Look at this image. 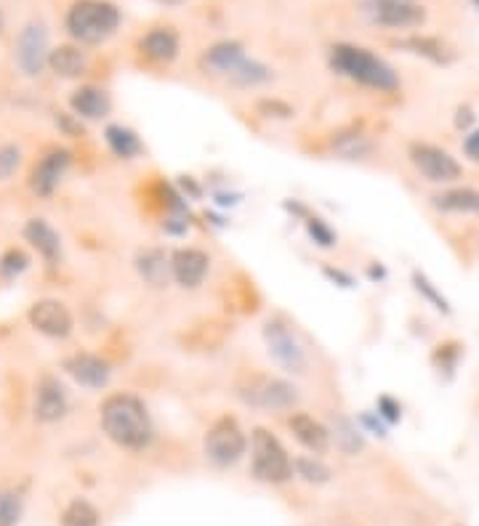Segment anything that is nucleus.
I'll return each mask as SVG.
<instances>
[{"label":"nucleus","instance_id":"obj_1","mask_svg":"<svg viewBox=\"0 0 479 526\" xmlns=\"http://www.w3.org/2000/svg\"><path fill=\"white\" fill-rule=\"evenodd\" d=\"M98 425L125 452H146L157 436L149 404L133 391H109L98 404Z\"/></svg>","mask_w":479,"mask_h":526},{"label":"nucleus","instance_id":"obj_2","mask_svg":"<svg viewBox=\"0 0 479 526\" xmlns=\"http://www.w3.org/2000/svg\"><path fill=\"white\" fill-rule=\"evenodd\" d=\"M327 66L338 77L375 93H397L402 85L399 72L383 56L357 43H333L327 50Z\"/></svg>","mask_w":479,"mask_h":526},{"label":"nucleus","instance_id":"obj_3","mask_svg":"<svg viewBox=\"0 0 479 526\" xmlns=\"http://www.w3.org/2000/svg\"><path fill=\"white\" fill-rule=\"evenodd\" d=\"M122 24V11L112 0H75L64 13V29L77 45H101Z\"/></svg>","mask_w":479,"mask_h":526},{"label":"nucleus","instance_id":"obj_4","mask_svg":"<svg viewBox=\"0 0 479 526\" xmlns=\"http://www.w3.org/2000/svg\"><path fill=\"white\" fill-rule=\"evenodd\" d=\"M234 396L253 409L263 412H293L301 401L298 385L290 377L269 375V372H250L234 385Z\"/></svg>","mask_w":479,"mask_h":526},{"label":"nucleus","instance_id":"obj_5","mask_svg":"<svg viewBox=\"0 0 479 526\" xmlns=\"http://www.w3.org/2000/svg\"><path fill=\"white\" fill-rule=\"evenodd\" d=\"M250 449V476L261 483H287L293 478V457L279 441V436L263 425L253 428L247 436Z\"/></svg>","mask_w":479,"mask_h":526},{"label":"nucleus","instance_id":"obj_6","mask_svg":"<svg viewBox=\"0 0 479 526\" xmlns=\"http://www.w3.org/2000/svg\"><path fill=\"white\" fill-rule=\"evenodd\" d=\"M261 340L266 345L269 359L290 377H301L309 372V351L298 332L282 319V316H269L261 324Z\"/></svg>","mask_w":479,"mask_h":526},{"label":"nucleus","instance_id":"obj_7","mask_svg":"<svg viewBox=\"0 0 479 526\" xmlns=\"http://www.w3.org/2000/svg\"><path fill=\"white\" fill-rule=\"evenodd\" d=\"M202 454L213 468H234L247 454V433L234 414H218L202 436Z\"/></svg>","mask_w":479,"mask_h":526},{"label":"nucleus","instance_id":"obj_8","mask_svg":"<svg viewBox=\"0 0 479 526\" xmlns=\"http://www.w3.org/2000/svg\"><path fill=\"white\" fill-rule=\"evenodd\" d=\"M407 159L415 167V173L434 183V186H450L463 178V165L458 157H452L444 146L431 141H410L407 143Z\"/></svg>","mask_w":479,"mask_h":526},{"label":"nucleus","instance_id":"obj_9","mask_svg":"<svg viewBox=\"0 0 479 526\" xmlns=\"http://www.w3.org/2000/svg\"><path fill=\"white\" fill-rule=\"evenodd\" d=\"M48 53H51V32L43 19H29L16 40H13V64L16 69L35 80L48 69Z\"/></svg>","mask_w":479,"mask_h":526},{"label":"nucleus","instance_id":"obj_10","mask_svg":"<svg viewBox=\"0 0 479 526\" xmlns=\"http://www.w3.org/2000/svg\"><path fill=\"white\" fill-rule=\"evenodd\" d=\"M72 162H75V154L67 146L53 143V146L43 149V154L35 159V165L29 170V178H27L29 191L37 199H51L59 191V186L64 183V178L69 175Z\"/></svg>","mask_w":479,"mask_h":526},{"label":"nucleus","instance_id":"obj_11","mask_svg":"<svg viewBox=\"0 0 479 526\" xmlns=\"http://www.w3.org/2000/svg\"><path fill=\"white\" fill-rule=\"evenodd\" d=\"M72 409V398L67 385L61 383L59 375L43 372L35 383V396H32V417L40 425H53L64 420Z\"/></svg>","mask_w":479,"mask_h":526},{"label":"nucleus","instance_id":"obj_12","mask_svg":"<svg viewBox=\"0 0 479 526\" xmlns=\"http://www.w3.org/2000/svg\"><path fill=\"white\" fill-rule=\"evenodd\" d=\"M27 321L48 340H67L75 332V313L59 298H37L27 308Z\"/></svg>","mask_w":479,"mask_h":526},{"label":"nucleus","instance_id":"obj_13","mask_svg":"<svg viewBox=\"0 0 479 526\" xmlns=\"http://www.w3.org/2000/svg\"><path fill=\"white\" fill-rule=\"evenodd\" d=\"M362 13L386 29H415L426 21V8L415 0H365Z\"/></svg>","mask_w":479,"mask_h":526},{"label":"nucleus","instance_id":"obj_14","mask_svg":"<svg viewBox=\"0 0 479 526\" xmlns=\"http://www.w3.org/2000/svg\"><path fill=\"white\" fill-rule=\"evenodd\" d=\"M168 263H170L173 284H178L181 290H197L205 284L213 258L208 250H202L197 244H181L168 252Z\"/></svg>","mask_w":479,"mask_h":526},{"label":"nucleus","instance_id":"obj_15","mask_svg":"<svg viewBox=\"0 0 479 526\" xmlns=\"http://www.w3.org/2000/svg\"><path fill=\"white\" fill-rule=\"evenodd\" d=\"M64 375L85 388V391H104L112 383V364L96 351H75L61 359Z\"/></svg>","mask_w":479,"mask_h":526},{"label":"nucleus","instance_id":"obj_16","mask_svg":"<svg viewBox=\"0 0 479 526\" xmlns=\"http://www.w3.org/2000/svg\"><path fill=\"white\" fill-rule=\"evenodd\" d=\"M21 236L40 255V260L48 268L61 266V260H64V242H61V234L45 218H40V215L27 218L24 226H21Z\"/></svg>","mask_w":479,"mask_h":526},{"label":"nucleus","instance_id":"obj_17","mask_svg":"<svg viewBox=\"0 0 479 526\" xmlns=\"http://www.w3.org/2000/svg\"><path fill=\"white\" fill-rule=\"evenodd\" d=\"M136 48H138V53H141L149 64H154V66H168V64H173V61L178 58V53H181V35H178V29L170 27V24H157V27L146 29V32L138 37Z\"/></svg>","mask_w":479,"mask_h":526},{"label":"nucleus","instance_id":"obj_18","mask_svg":"<svg viewBox=\"0 0 479 526\" xmlns=\"http://www.w3.org/2000/svg\"><path fill=\"white\" fill-rule=\"evenodd\" d=\"M287 430L290 436L309 452V454H325L333 444H330V430H327V422L314 417L311 412L306 409H293L287 414Z\"/></svg>","mask_w":479,"mask_h":526},{"label":"nucleus","instance_id":"obj_19","mask_svg":"<svg viewBox=\"0 0 479 526\" xmlns=\"http://www.w3.org/2000/svg\"><path fill=\"white\" fill-rule=\"evenodd\" d=\"M69 114L80 122H101L112 114V93L101 85L82 82L69 93Z\"/></svg>","mask_w":479,"mask_h":526},{"label":"nucleus","instance_id":"obj_20","mask_svg":"<svg viewBox=\"0 0 479 526\" xmlns=\"http://www.w3.org/2000/svg\"><path fill=\"white\" fill-rule=\"evenodd\" d=\"M245 56H247V53H245V45H242L240 40L226 37V40H216L213 45H208V48L202 50L200 66H202L205 74H210V77H224V80H226V77L237 69V64H240Z\"/></svg>","mask_w":479,"mask_h":526},{"label":"nucleus","instance_id":"obj_21","mask_svg":"<svg viewBox=\"0 0 479 526\" xmlns=\"http://www.w3.org/2000/svg\"><path fill=\"white\" fill-rule=\"evenodd\" d=\"M431 207L444 215H479V189L450 183L442 186V191H434L428 197Z\"/></svg>","mask_w":479,"mask_h":526},{"label":"nucleus","instance_id":"obj_22","mask_svg":"<svg viewBox=\"0 0 479 526\" xmlns=\"http://www.w3.org/2000/svg\"><path fill=\"white\" fill-rule=\"evenodd\" d=\"M133 268L138 274V279L154 290H162L170 284V263H168V252L157 244L152 247H141L133 258Z\"/></svg>","mask_w":479,"mask_h":526},{"label":"nucleus","instance_id":"obj_23","mask_svg":"<svg viewBox=\"0 0 479 526\" xmlns=\"http://www.w3.org/2000/svg\"><path fill=\"white\" fill-rule=\"evenodd\" d=\"M48 72L59 80H80L88 72V53L77 43H61L48 53Z\"/></svg>","mask_w":479,"mask_h":526},{"label":"nucleus","instance_id":"obj_24","mask_svg":"<svg viewBox=\"0 0 479 526\" xmlns=\"http://www.w3.org/2000/svg\"><path fill=\"white\" fill-rule=\"evenodd\" d=\"M104 143L112 151V157H117L122 162L138 159L146 151V143L141 141L138 130H133L125 122H106L104 125Z\"/></svg>","mask_w":479,"mask_h":526},{"label":"nucleus","instance_id":"obj_25","mask_svg":"<svg viewBox=\"0 0 479 526\" xmlns=\"http://www.w3.org/2000/svg\"><path fill=\"white\" fill-rule=\"evenodd\" d=\"M274 80V69L253 56H245L237 69L226 77V82L237 90H255V88H263Z\"/></svg>","mask_w":479,"mask_h":526},{"label":"nucleus","instance_id":"obj_26","mask_svg":"<svg viewBox=\"0 0 479 526\" xmlns=\"http://www.w3.org/2000/svg\"><path fill=\"white\" fill-rule=\"evenodd\" d=\"M327 430H330V444H335V449H341L343 454L354 457L365 449V433L359 430V425L351 417L333 414L327 420Z\"/></svg>","mask_w":479,"mask_h":526},{"label":"nucleus","instance_id":"obj_27","mask_svg":"<svg viewBox=\"0 0 479 526\" xmlns=\"http://www.w3.org/2000/svg\"><path fill=\"white\" fill-rule=\"evenodd\" d=\"M397 45H402L404 50L423 56L434 64H450L455 58V50L442 40V37H431V35H410L404 40H399Z\"/></svg>","mask_w":479,"mask_h":526},{"label":"nucleus","instance_id":"obj_28","mask_svg":"<svg viewBox=\"0 0 479 526\" xmlns=\"http://www.w3.org/2000/svg\"><path fill=\"white\" fill-rule=\"evenodd\" d=\"M293 476L306 481V483H314V486H322L330 481L333 470L330 465L319 457V454H295L293 457Z\"/></svg>","mask_w":479,"mask_h":526},{"label":"nucleus","instance_id":"obj_29","mask_svg":"<svg viewBox=\"0 0 479 526\" xmlns=\"http://www.w3.org/2000/svg\"><path fill=\"white\" fill-rule=\"evenodd\" d=\"M410 282H412V290L431 306V308H436L439 313H452V306H450V300H447V295L428 279V274L426 271H420V268H412V274H410Z\"/></svg>","mask_w":479,"mask_h":526},{"label":"nucleus","instance_id":"obj_30","mask_svg":"<svg viewBox=\"0 0 479 526\" xmlns=\"http://www.w3.org/2000/svg\"><path fill=\"white\" fill-rule=\"evenodd\" d=\"M101 515L93 502L85 497H75L59 515V526H98Z\"/></svg>","mask_w":479,"mask_h":526},{"label":"nucleus","instance_id":"obj_31","mask_svg":"<svg viewBox=\"0 0 479 526\" xmlns=\"http://www.w3.org/2000/svg\"><path fill=\"white\" fill-rule=\"evenodd\" d=\"M32 266V255L21 247V244H11L0 252V279L3 282H13L21 274H27Z\"/></svg>","mask_w":479,"mask_h":526},{"label":"nucleus","instance_id":"obj_32","mask_svg":"<svg viewBox=\"0 0 479 526\" xmlns=\"http://www.w3.org/2000/svg\"><path fill=\"white\" fill-rule=\"evenodd\" d=\"M460 359H463V343H458V340H442L431 351V364L444 377H452L455 375Z\"/></svg>","mask_w":479,"mask_h":526},{"label":"nucleus","instance_id":"obj_33","mask_svg":"<svg viewBox=\"0 0 479 526\" xmlns=\"http://www.w3.org/2000/svg\"><path fill=\"white\" fill-rule=\"evenodd\" d=\"M301 223H303V231H306V236H309V242H311L314 247H319V250H333V247L338 244L335 228H333L322 215L309 213Z\"/></svg>","mask_w":479,"mask_h":526},{"label":"nucleus","instance_id":"obj_34","mask_svg":"<svg viewBox=\"0 0 479 526\" xmlns=\"http://www.w3.org/2000/svg\"><path fill=\"white\" fill-rule=\"evenodd\" d=\"M333 149L341 154V157H349V159H359L367 154L370 143L367 138L359 133V130H341L333 135Z\"/></svg>","mask_w":479,"mask_h":526},{"label":"nucleus","instance_id":"obj_35","mask_svg":"<svg viewBox=\"0 0 479 526\" xmlns=\"http://www.w3.org/2000/svg\"><path fill=\"white\" fill-rule=\"evenodd\" d=\"M24 162V151L16 141H0V183L11 181Z\"/></svg>","mask_w":479,"mask_h":526},{"label":"nucleus","instance_id":"obj_36","mask_svg":"<svg viewBox=\"0 0 479 526\" xmlns=\"http://www.w3.org/2000/svg\"><path fill=\"white\" fill-rule=\"evenodd\" d=\"M255 112L266 120H290L295 117V106H290L287 101L282 98H274V96H266L255 104Z\"/></svg>","mask_w":479,"mask_h":526},{"label":"nucleus","instance_id":"obj_37","mask_svg":"<svg viewBox=\"0 0 479 526\" xmlns=\"http://www.w3.org/2000/svg\"><path fill=\"white\" fill-rule=\"evenodd\" d=\"M375 414L391 428V425H397V422L402 420V401L394 398L391 393H381V396L375 398Z\"/></svg>","mask_w":479,"mask_h":526},{"label":"nucleus","instance_id":"obj_38","mask_svg":"<svg viewBox=\"0 0 479 526\" xmlns=\"http://www.w3.org/2000/svg\"><path fill=\"white\" fill-rule=\"evenodd\" d=\"M21 518V497L19 491L0 494V526H16Z\"/></svg>","mask_w":479,"mask_h":526},{"label":"nucleus","instance_id":"obj_39","mask_svg":"<svg viewBox=\"0 0 479 526\" xmlns=\"http://www.w3.org/2000/svg\"><path fill=\"white\" fill-rule=\"evenodd\" d=\"M357 425H359V430L362 433H367V436H378V438H383L386 436V430H389V425L375 414V409H362L359 414H357V420H354Z\"/></svg>","mask_w":479,"mask_h":526},{"label":"nucleus","instance_id":"obj_40","mask_svg":"<svg viewBox=\"0 0 479 526\" xmlns=\"http://www.w3.org/2000/svg\"><path fill=\"white\" fill-rule=\"evenodd\" d=\"M460 149H463V157H466V159L479 162V122H476L471 130H466V133H463V143H460Z\"/></svg>","mask_w":479,"mask_h":526},{"label":"nucleus","instance_id":"obj_41","mask_svg":"<svg viewBox=\"0 0 479 526\" xmlns=\"http://www.w3.org/2000/svg\"><path fill=\"white\" fill-rule=\"evenodd\" d=\"M176 189L181 191L184 199H200V197H202V186H200L192 175H181L178 183H176Z\"/></svg>","mask_w":479,"mask_h":526},{"label":"nucleus","instance_id":"obj_42","mask_svg":"<svg viewBox=\"0 0 479 526\" xmlns=\"http://www.w3.org/2000/svg\"><path fill=\"white\" fill-rule=\"evenodd\" d=\"M322 274L338 287H354V276L349 271H341L338 266H322Z\"/></svg>","mask_w":479,"mask_h":526},{"label":"nucleus","instance_id":"obj_43","mask_svg":"<svg viewBox=\"0 0 479 526\" xmlns=\"http://www.w3.org/2000/svg\"><path fill=\"white\" fill-rule=\"evenodd\" d=\"M474 122H476V114H474V109H471L468 104L458 106V112H455V128L466 133V130H471V128H474Z\"/></svg>","mask_w":479,"mask_h":526},{"label":"nucleus","instance_id":"obj_44","mask_svg":"<svg viewBox=\"0 0 479 526\" xmlns=\"http://www.w3.org/2000/svg\"><path fill=\"white\" fill-rule=\"evenodd\" d=\"M213 199H216V205H218V207H232V205H237V202H240V194H232V191H216V194H213Z\"/></svg>","mask_w":479,"mask_h":526},{"label":"nucleus","instance_id":"obj_45","mask_svg":"<svg viewBox=\"0 0 479 526\" xmlns=\"http://www.w3.org/2000/svg\"><path fill=\"white\" fill-rule=\"evenodd\" d=\"M370 276H373V279H383V276H386V271H383L381 266H378V268H375V266H370Z\"/></svg>","mask_w":479,"mask_h":526},{"label":"nucleus","instance_id":"obj_46","mask_svg":"<svg viewBox=\"0 0 479 526\" xmlns=\"http://www.w3.org/2000/svg\"><path fill=\"white\" fill-rule=\"evenodd\" d=\"M154 3H160V5H181L186 0H154Z\"/></svg>","mask_w":479,"mask_h":526},{"label":"nucleus","instance_id":"obj_47","mask_svg":"<svg viewBox=\"0 0 479 526\" xmlns=\"http://www.w3.org/2000/svg\"><path fill=\"white\" fill-rule=\"evenodd\" d=\"M0 32H3V13H0Z\"/></svg>","mask_w":479,"mask_h":526},{"label":"nucleus","instance_id":"obj_48","mask_svg":"<svg viewBox=\"0 0 479 526\" xmlns=\"http://www.w3.org/2000/svg\"><path fill=\"white\" fill-rule=\"evenodd\" d=\"M474 5H476V11H479V0H474Z\"/></svg>","mask_w":479,"mask_h":526},{"label":"nucleus","instance_id":"obj_49","mask_svg":"<svg viewBox=\"0 0 479 526\" xmlns=\"http://www.w3.org/2000/svg\"><path fill=\"white\" fill-rule=\"evenodd\" d=\"M455 526H463V523H455Z\"/></svg>","mask_w":479,"mask_h":526},{"label":"nucleus","instance_id":"obj_50","mask_svg":"<svg viewBox=\"0 0 479 526\" xmlns=\"http://www.w3.org/2000/svg\"><path fill=\"white\" fill-rule=\"evenodd\" d=\"M0 494H3V491H0Z\"/></svg>","mask_w":479,"mask_h":526}]
</instances>
